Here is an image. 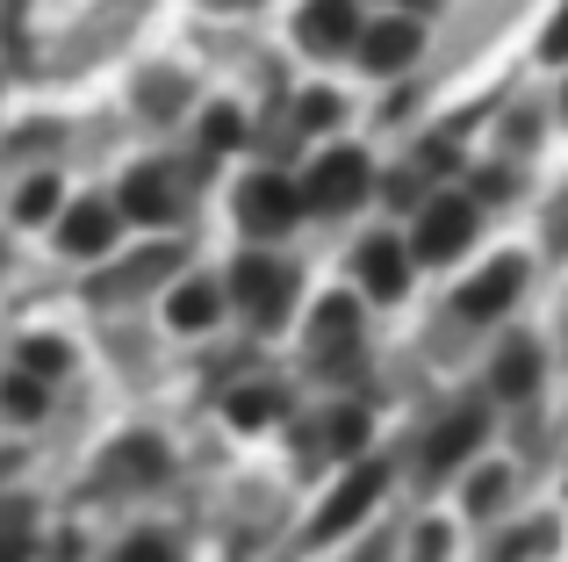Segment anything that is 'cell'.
<instances>
[{
    "instance_id": "obj_8",
    "label": "cell",
    "mask_w": 568,
    "mask_h": 562,
    "mask_svg": "<svg viewBox=\"0 0 568 562\" xmlns=\"http://www.w3.org/2000/svg\"><path fill=\"white\" fill-rule=\"evenodd\" d=\"M353 37H361L353 0H310V8H303V43H310V51H346Z\"/></svg>"
},
{
    "instance_id": "obj_21",
    "label": "cell",
    "mask_w": 568,
    "mask_h": 562,
    "mask_svg": "<svg viewBox=\"0 0 568 562\" xmlns=\"http://www.w3.org/2000/svg\"><path fill=\"white\" fill-rule=\"evenodd\" d=\"M361 440H367V419H361V411H338V419H332V448H338V454H353Z\"/></svg>"
},
{
    "instance_id": "obj_14",
    "label": "cell",
    "mask_w": 568,
    "mask_h": 562,
    "mask_svg": "<svg viewBox=\"0 0 568 562\" xmlns=\"http://www.w3.org/2000/svg\"><path fill=\"white\" fill-rule=\"evenodd\" d=\"M166 318L181 324V332H202V324H216V289H209V281H187V289L166 303Z\"/></svg>"
},
{
    "instance_id": "obj_19",
    "label": "cell",
    "mask_w": 568,
    "mask_h": 562,
    "mask_svg": "<svg viewBox=\"0 0 568 562\" xmlns=\"http://www.w3.org/2000/svg\"><path fill=\"white\" fill-rule=\"evenodd\" d=\"M231 419L237 425H266V419H274V390H237L231 397Z\"/></svg>"
},
{
    "instance_id": "obj_3",
    "label": "cell",
    "mask_w": 568,
    "mask_h": 562,
    "mask_svg": "<svg viewBox=\"0 0 568 562\" xmlns=\"http://www.w3.org/2000/svg\"><path fill=\"white\" fill-rule=\"evenodd\" d=\"M295 210H303V195H295L281 173H260V181H245V195H237V217H245V231H288Z\"/></svg>"
},
{
    "instance_id": "obj_2",
    "label": "cell",
    "mask_w": 568,
    "mask_h": 562,
    "mask_svg": "<svg viewBox=\"0 0 568 562\" xmlns=\"http://www.w3.org/2000/svg\"><path fill=\"white\" fill-rule=\"evenodd\" d=\"M468 239H475V210L460 195H446V202H432L425 224H417V260H454Z\"/></svg>"
},
{
    "instance_id": "obj_13",
    "label": "cell",
    "mask_w": 568,
    "mask_h": 562,
    "mask_svg": "<svg viewBox=\"0 0 568 562\" xmlns=\"http://www.w3.org/2000/svg\"><path fill=\"white\" fill-rule=\"evenodd\" d=\"M532 382H540V347H526V339H518V347H504V361H497V390H504V397H526Z\"/></svg>"
},
{
    "instance_id": "obj_23",
    "label": "cell",
    "mask_w": 568,
    "mask_h": 562,
    "mask_svg": "<svg viewBox=\"0 0 568 562\" xmlns=\"http://www.w3.org/2000/svg\"><path fill=\"white\" fill-rule=\"evenodd\" d=\"M115 562H173V541H159V534H138Z\"/></svg>"
},
{
    "instance_id": "obj_22",
    "label": "cell",
    "mask_w": 568,
    "mask_h": 562,
    "mask_svg": "<svg viewBox=\"0 0 568 562\" xmlns=\"http://www.w3.org/2000/svg\"><path fill=\"white\" fill-rule=\"evenodd\" d=\"M338 332L353 339V303H346V295H332V303H324V318H317V339H338Z\"/></svg>"
},
{
    "instance_id": "obj_4",
    "label": "cell",
    "mask_w": 568,
    "mask_h": 562,
    "mask_svg": "<svg viewBox=\"0 0 568 562\" xmlns=\"http://www.w3.org/2000/svg\"><path fill=\"white\" fill-rule=\"evenodd\" d=\"M231 295L252 310V318H281V303H288V274L274 268V260H237V274H231Z\"/></svg>"
},
{
    "instance_id": "obj_12",
    "label": "cell",
    "mask_w": 568,
    "mask_h": 562,
    "mask_svg": "<svg viewBox=\"0 0 568 562\" xmlns=\"http://www.w3.org/2000/svg\"><path fill=\"white\" fill-rule=\"evenodd\" d=\"M475 440H483V419H475V411H460V419H446V425H439V440H432V469H454L460 454L475 448Z\"/></svg>"
},
{
    "instance_id": "obj_26",
    "label": "cell",
    "mask_w": 568,
    "mask_h": 562,
    "mask_svg": "<svg viewBox=\"0 0 568 562\" xmlns=\"http://www.w3.org/2000/svg\"><path fill=\"white\" fill-rule=\"evenodd\" d=\"M540 58H555V66L568 58V8L555 14V29H547V37H540Z\"/></svg>"
},
{
    "instance_id": "obj_28",
    "label": "cell",
    "mask_w": 568,
    "mask_h": 562,
    "mask_svg": "<svg viewBox=\"0 0 568 562\" xmlns=\"http://www.w3.org/2000/svg\"><path fill=\"white\" fill-rule=\"evenodd\" d=\"M410 8H432V0H410Z\"/></svg>"
},
{
    "instance_id": "obj_16",
    "label": "cell",
    "mask_w": 568,
    "mask_h": 562,
    "mask_svg": "<svg viewBox=\"0 0 568 562\" xmlns=\"http://www.w3.org/2000/svg\"><path fill=\"white\" fill-rule=\"evenodd\" d=\"M0 404H8L14 419H37V411H43V390H37V375H29V368H22V375H8V382H0Z\"/></svg>"
},
{
    "instance_id": "obj_27",
    "label": "cell",
    "mask_w": 568,
    "mask_h": 562,
    "mask_svg": "<svg viewBox=\"0 0 568 562\" xmlns=\"http://www.w3.org/2000/svg\"><path fill=\"white\" fill-rule=\"evenodd\" d=\"M0 562H22V541H8V534H0Z\"/></svg>"
},
{
    "instance_id": "obj_1",
    "label": "cell",
    "mask_w": 568,
    "mask_h": 562,
    "mask_svg": "<svg viewBox=\"0 0 568 562\" xmlns=\"http://www.w3.org/2000/svg\"><path fill=\"white\" fill-rule=\"evenodd\" d=\"M367 195V152H324L310 173V202L317 210H353Z\"/></svg>"
},
{
    "instance_id": "obj_15",
    "label": "cell",
    "mask_w": 568,
    "mask_h": 562,
    "mask_svg": "<svg viewBox=\"0 0 568 562\" xmlns=\"http://www.w3.org/2000/svg\"><path fill=\"white\" fill-rule=\"evenodd\" d=\"M115 476L152 483V476H166V454H159L152 440H123V448H115Z\"/></svg>"
},
{
    "instance_id": "obj_7",
    "label": "cell",
    "mask_w": 568,
    "mask_h": 562,
    "mask_svg": "<svg viewBox=\"0 0 568 562\" xmlns=\"http://www.w3.org/2000/svg\"><path fill=\"white\" fill-rule=\"evenodd\" d=\"M375 498H382V469H361V476H353L346 491H338L332 505L317 512V526H310V541H338V534H346V526L361 520L367 505H375Z\"/></svg>"
},
{
    "instance_id": "obj_18",
    "label": "cell",
    "mask_w": 568,
    "mask_h": 562,
    "mask_svg": "<svg viewBox=\"0 0 568 562\" xmlns=\"http://www.w3.org/2000/svg\"><path fill=\"white\" fill-rule=\"evenodd\" d=\"M14 210H22L29 224H37V217H51L58 210V181H51V173H37V181L22 188V202H14Z\"/></svg>"
},
{
    "instance_id": "obj_17",
    "label": "cell",
    "mask_w": 568,
    "mask_h": 562,
    "mask_svg": "<svg viewBox=\"0 0 568 562\" xmlns=\"http://www.w3.org/2000/svg\"><path fill=\"white\" fill-rule=\"evenodd\" d=\"M202 138H209V152H231V144H245V123H237V109H209Z\"/></svg>"
},
{
    "instance_id": "obj_25",
    "label": "cell",
    "mask_w": 568,
    "mask_h": 562,
    "mask_svg": "<svg viewBox=\"0 0 568 562\" xmlns=\"http://www.w3.org/2000/svg\"><path fill=\"white\" fill-rule=\"evenodd\" d=\"M504 498V469H483V476H475V512H489Z\"/></svg>"
},
{
    "instance_id": "obj_6",
    "label": "cell",
    "mask_w": 568,
    "mask_h": 562,
    "mask_svg": "<svg viewBox=\"0 0 568 562\" xmlns=\"http://www.w3.org/2000/svg\"><path fill=\"white\" fill-rule=\"evenodd\" d=\"M115 217H123V210H109V202H80V210H65V224H58V245L80 253V260L109 253V245H115Z\"/></svg>"
},
{
    "instance_id": "obj_20",
    "label": "cell",
    "mask_w": 568,
    "mask_h": 562,
    "mask_svg": "<svg viewBox=\"0 0 568 562\" xmlns=\"http://www.w3.org/2000/svg\"><path fill=\"white\" fill-rule=\"evenodd\" d=\"M22 368H29V375H58V368H65V347H58V339H29Z\"/></svg>"
},
{
    "instance_id": "obj_11",
    "label": "cell",
    "mask_w": 568,
    "mask_h": 562,
    "mask_svg": "<svg viewBox=\"0 0 568 562\" xmlns=\"http://www.w3.org/2000/svg\"><path fill=\"white\" fill-rule=\"evenodd\" d=\"M361 281L375 295H403V281H410V268H403V245L396 239H367L361 245Z\"/></svg>"
},
{
    "instance_id": "obj_10",
    "label": "cell",
    "mask_w": 568,
    "mask_h": 562,
    "mask_svg": "<svg viewBox=\"0 0 568 562\" xmlns=\"http://www.w3.org/2000/svg\"><path fill=\"white\" fill-rule=\"evenodd\" d=\"M115 210L138 217V224H166V217H173V181H166L159 167H138V173L123 181V202H115Z\"/></svg>"
},
{
    "instance_id": "obj_24",
    "label": "cell",
    "mask_w": 568,
    "mask_h": 562,
    "mask_svg": "<svg viewBox=\"0 0 568 562\" xmlns=\"http://www.w3.org/2000/svg\"><path fill=\"white\" fill-rule=\"evenodd\" d=\"M303 123L310 130H332L338 123V94H303Z\"/></svg>"
},
{
    "instance_id": "obj_5",
    "label": "cell",
    "mask_w": 568,
    "mask_h": 562,
    "mask_svg": "<svg viewBox=\"0 0 568 562\" xmlns=\"http://www.w3.org/2000/svg\"><path fill=\"white\" fill-rule=\"evenodd\" d=\"M518 281H526V268L518 260H497V268H483L460 289V318H475V324H489L497 310H511V295H518Z\"/></svg>"
},
{
    "instance_id": "obj_9",
    "label": "cell",
    "mask_w": 568,
    "mask_h": 562,
    "mask_svg": "<svg viewBox=\"0 0 568 562\" xmlns=\"http://www.w3.org/2000/svg\"><path fill=\"white\" fill-rule=\"evenodd\" d=\"M417 43H425V37H417V22H403V14H388V22H375V29L361 37V58H367L375 72H403V66L417 58Z\"/></svg>"
}]
</instances>
